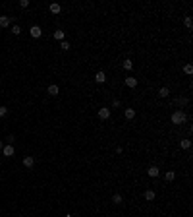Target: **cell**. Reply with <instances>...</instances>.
<instances>
[{
	"label": "cell",
	"mask_w": 193,
	"mask_h": 217,
	"mask_svg": "<svg viewBox=\"0 0 193 217\" xmlns=\"http://www.w3.org/2000/svg\"><path fill=\"white\" fill-rule=\"evenodd\" d=\"M174 178H176V173H174V171H166V180L172 182Z\"/></svg>",
	"instance_id": "ac0fdd59"
},
{
	"label": "cell",
	"mask_w": 193,
	"mask_h": 217,
	"mask_svg": "<svg viewBox=\"0 0 193 217\" xmlns=\"http://www.w3.org/2000/svg\"><path fill=\"white\" fill-rule=\"evenodd\" d=\"M126 85L128 87H135L137 85V78H126Z\"/></svg>",
	"instance_id": "7c38bea8"
},
{
	"label": "cell",
	"mask_w": 193,
	"mask_h": 217,
	"mask_svg": "<svg viewBox=\"0 0 193 217\" xmlns=\"http://www.w3.org/2000/svg\"><path fill=\"white\" fill-rule=\"evenodd\" d=\"M122 202H124V198H122L120 194H114V196H112V204H116V206H120Z\"/></svg>",
	"instance_id": "5bb4252c"
},
{
	"label": "cell",
	"mask_w": 193,
	"mask_h": 217,
	"mask_svg": "<svg viewBox=\"0 0 193 217\" xmlns=\"http://www.w3.org/2000/svg\"><path fill=\"white\" fill-rule=\"evenodd\" d=\"M52 37H54V39H56V41H64V31H60V29H56V31H54V35H52Z\"/></svg>",
	"instance_id": "2e32d148"
},
{
	"label": "cell",
	"mask_w": 193,
	"mask_h": 217,
	"mask_svg": "<svg viewBox=\"0 0 193 217\" xmlns=\"http://www.w3.org/2000/svg\"><path fill=\"white\" fill-rule=\"evenodd\" d=\"M29 6V0H19V8H27Z\"/></svg>",
	"instance_id": "7402d4cb"
},
{
	"label": "cell",
	"mask_w": 193,
	"mask_h": 217,
	"mask_svg": "<svg viewBox=\"0 0 193 217\" xmlns=\"http://www.w3.org/2000/svg\"><path fill=\"white\" fill-rule=\"evenodd\" d=\"M33 165H35V157H33V155H25V157H23V167L33 169Z\"/></svg>",
	"instance_id": "277c9868"
},
{
	"label": "cell",
	"mask_w": 193,
	"mask_h": 217,
	"mask_svg": "<svg viewBox=\"0 0 193 217\" xmlns=\"http://www.w3.org/2000/svg\"><path fill=\"white\" fill-rule=\"evenodd\" d=\"M186 27H187V29H191V18H186Z\"/></svg>",
	"instance_id": "d4e9b609"
},
{
	"label": "cell",
	"mask_w": 193,
	"mask_h": 217,
	"mask_svg": "<svg viewBox=\"0 0 193 217\" xmlns=\"http://www.w3.org/2000/svg\"><path fill=\"white\" fill-rule=\"evenodd\" d=\"M180 145H182V149H189V147H191V142L189 140H182V142H180Z\"/></svg>",
	"instance_id": "d6986e66"
},
{
	"label": "cell",
	"mask_w": 193,
	"mask_h": 217,
	"mask_svg": "<svg viewBox=\"0 0 193 217\" xmlns=\"http://www.w3.org/2000/svg\"><path fill=\"white\" fill-rule=\"evenodd\" d=\"M187 114L183 113V110H174L172 113V116H170V120H172V124H183V122H187Z\"/></svg>",
	"instance_id": "6da1fadb"
},
{
	"label": "cell",
	"mask_w": 193,
	"mask_h": 217,
	"mask_svg": "<svg viewBox=\"0 0 193 217\" xmlns=\"http://www.w3.org/2000/svg\"><path fill=\"white\" fill-rule=\"evenodd\" d=\"M50 12H52V14H60V12H62V6L56 4V2H52L50 4Z\"/></svg>",
	"instance_id": "8fae6325"
},
{
	"label": "cell",
	"mask_w": 193,
	"mask_h": 217,
	"mask_svg": "<svg viewBox=\"0 0 193 217\" xmlns=\"http://www.w3.org/2000/svg\"><path fill=\"white\" fill-rule=\"evenodd\" d=\"M95 81H97V84H104V81H106V76H104V72H97V76H95Z\"/></svg>",
	"instance_id": "9c48e42d"
},
{
	"label": "cell",
	"mask_w": 193,
	"mask_h": 217,
	"mask_svg": "<svg viewBox=\"0 0 193 217\" xmlns=\"http://www.w3.org/2000/svg\"><path fill=\"white\" fill-rule=\"evenodd\" d=\"M183 72H186V74H191V72H193V66H191V64H186V68H183Z\"/></svg>",
	"instance_id": "603a6c76"
},
{
	"label": "cell",
	"mask_w": 193,
	"mask_h": 217,
	"mask_svg": "<svg viewBox=\"0 0 193 217\" xmlns=\"http://www.w3.org/2000/svg\"><path fill=\"white\" fill-rule=\"evenodd\" d=\"M147 174H149V177L151 178H157L158 177V174H160V169H158V167H149V169H147Z\"/></svg>",
	"instance_id": "5b68a950"
},
{
	"label": "cell",
	"mask_w": 193,
	"mask_h": 217,
	"mask_svg": "<svg viewBox=\"0 0 193 217\" xmlns=\"http://www.w3.org/2000/svg\"><path fill=\"white\" fill-rule=\"evenodd\" d=\"M14 22V16H0V27H8Z\"/></svg>",
	"instance_id": "3957f363"
},
{
	"label": "cell",
	"mask_w": 193,
	"mask_h": 217,
	"mask_svg": "<svg viewBox=\"0 0 193 217\" xmlns=\"http://www.w3.org/2000/svg\"><path fill=\"white\" fill-rule=\"evenodd\" d=\"M122 66H124L126 70H133V62H131L129 58H126V60H124V64H122Z\"/></svg>",
	"instance_id": "e0dca14e"
},
{
	"label": "cell",
	"mask_w": 193,
	"mask_h": 217,
	"mask_svg": "<svg viewBox=\"0 0 193 217\" xmlns=\"http://www.w3.org/2000/svg\"><path fill=\"white\" fill-rule=\"evenodd\" d=\"M155 196H157V194H155V190H147L145 192V200H149V202H153Z\"/></svg>",
	"instance_id": "9a60e30c"
},
{
	"label": "cell",
	"mask_w": 193,
	"mask_h": 217,
	"mask_svg": "<svg viewBox=\"0 0 193 217\" xmlns=\"http://www.w3.org/2000/svg\"><path fill=\"white\" fill-rule=\"evenodd\" d=\"M2 155H4V157H12V155H14V145H12V144L4 145L2 147Z\"/></svg>",
	"instance_id": "8992f818"
},
{
	"label": "cell",
	"mask_w": 193,
	"mask_h": 217,
	"mask_svg": "<svg viewBox=\"0 0 193 217\" xmlns=\"http://www.w3.org/2000/svg\"><path fill=\"white\" fill-rule=\"evenodd\" d=\"M60 48H62V51H68V48H70V43H68V41H62V43H60Z\"/></svg>",
	"instance_id": "44dd1931"
},
{
	"label": "cell",
	"mask_w": 193,
	"mask_h": 217,
	"mask_svg": "<svg viewBox=\"0 0 193 217\" xmlns=\"http://www.w3.org/2000/svg\"><path fill=\"white\" fill-rule=\"evenodd\" d=\"M29 33H31V37H35V39H39V37L43 35V29H41L39 25H33L31 29H29Z\"/></svg>",
	"instance_id": "52a82bcc"
},
{
	"label": "cell",
	"mask_w": 193,
	"mask_h": 217,
	"mask_svg": "<svg viewBox=\"0 0 193 217\" xmlns=\"http://www.w3.org/2000/svg\"><path fill=\"white\" fill-rule=\"evenodd\" d=\"M98 118H101V120H108V118H110V109L108 107L98 109Z\"/></svg>",
	"instance_id": "7a4b0ae2"
},
{
	"label": "cell",
	"mask_w": 193,
	"mask_h": 217,
	"mask_svg": "<svg viewBox=\"0 0 193 217\" xmlns=\"http://www.w3.org/2000/svg\"><path fill=\"white\" fill-rule=\"evenodd\" d=\"M124 116L128 118V120H131V118H135V109H126V110H124Z\"/></svg>",
	"instance_id": "30bf717a"
},
{
	"label": "cell",
	"mask_w": 193,
	"mask_h": 217,
	"mask_svg": "<svg viewBox=\"0 0 193 217\" xmlns=\"http://www.w3.org/2000/svg\"><path fill=\"white\" fill-rule=\"evenodd\" d=\"M2 147H4V144H2V142H0V151H2Z\"/></svg>",
	"instance_id": "484cf974"
},
{
	"label": "cell",
	"mask_w": 193,
	"mask_h": 217,
	"mask_svg": "<svg viewBox=\"0 0 193 217\" xmlns=\"http://www.w3.org/2000/svg\"><path fill=\"white\" fill-rule=\"evenodd\" d=\"M12 33H14V35H19V33H21V27H19V25H12Z\"/></svg>",
	"instance_id": "ffe728a7"
},
{
	"label": "cell",
	"mask_w": 193,
	"mask_h": 217,
	"mask_svg": "<svg viewBox=\"0 0 193 217\" xmlns=\"http://www.w3.org/2000/svg\"><path fill=\"white\" fill-rule=\"evenodd\" d=\"M58 91H60V89H58V85H56V84H52V85H48V95H52V97H56V95H58Z\"/></svg>",
	"instance_id": "ba28073f"
},
{
	"label": "cell",
	"mask_w": 193,
	"mask_h": 217,
	"mask_svg": "<svg viewBox=\"0 0 193 217\" xmlns=\"http://www.w3.org/2000/svg\"><path fill=\"white\" fill-rule=\"evenodd\" d=\"M168 95H170V89H168V87H160V89H158V97H162V99H164V97H168Z\"/></svg>",
	"instance_id": "4fadbf2b"
},
{
	"label": "cell",
	"mask_w": 193,
	"mask_h": 217,
	"mask_svg": "<svg viewBox=\"0 0 193 217\" xmlns=\"http://www.w3.org/2000/svg\"><path fill=\"white\" fill-rule=\"evenodd\" d=\"M8 114V109L6 107H0V116H6Z\"/></svg>",
	"instance_id": "cb8c5ba5"
}]
</instances>
